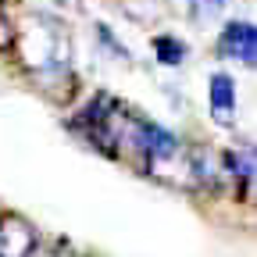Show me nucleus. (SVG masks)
<instances>
[{"label":"nucleus","mask_w":257,"mask_h":257,"mask_svg":"<svg viewBox=\"0 0 257 257\" xmlns=\"http://www.w3.org/2000/svg\"><path fill=\"white\" fill-rule=\"evenodd\" d=\"M211 111L225 125L236 118V89H232V79L229 75H214L211 79Z\"/></svg>","instance_id":"6"},{"label":"nucleus","mask_w":257,"mask_h":257,"mask_svg":"<svg viewBox=\"0 0 257 257\" xmlns=\"http://www.w3.org/2000/svg\"><path fill=\"white\" fill-rule=\"evenodd\" d=\"M154 128H157L154 121H147L140 111H133L114 96H96L82 114L72 118V133H79L93 150H100L111 161H121L136 172H143Z\"/></svg>","instance_id":"1"},{"label":"nucleus","mask_w":257,"mask_h":257,"mask_svg":"<svg viewBox=\"0 0 257 257\" xmlns=\"http://www.w3.org/2000/svg\"><path fill=\"white\" fill-rule=\"evenodd\" d=\"M75 257H86V253H75Z\"/></svg>","instance_id":"7"},{"label":"nucleus","mask_w":257,"mask_h":257,"mask_svg":"<svg viewBox=\"0 0 257 257\" xmlns=\"http://www.w3.org/2000/svg\"><path fill=\"white\" fill-rule=\"evenodd\" d=\"M43 243L36 221L18 211H0V257H32Z\"/></svg>","instance_id":"4"},{"label":"nucleus","mask_w":257,"mask_h":257,"mask_svg":"<svg viewBox=\"0 0 257 257\" xmlns=\"http://www.w3.org/2000/svg\"><path fill=\"white\" fill-rule=\"evenodd\" d=\"M218 54L225 61H239V64H253L257 54V36L250 22H229L225 32L218 36Z\"/></svg>","instance_id":"5"},{"label":"nucleus","mask_w":257,"mask_h":257,"mask_svg":"<svg viewBox=\"0 0 257 257\" xmlns=\"http://www.w3.org/2000/svg\"><path fill=\"white\" fill-rule=\"evenodd\" d=\"M4 57L25 79H40L57 68H72V36L61 15L43 11H22L11 18V36Z\"/></svg>","instance_id":"2"},{"label":"nucleus","mask_w":257,"mask_h":257,"mask_svg":"<svg viewBox=\"0 0 257 257\" xmlns=\"http://www.w3.org/2000/svg\"><path fill=\"white\" fill-rule=\"evenodd\" d=\"M150 182L168 186L179 193H204L207 189V175H204V150L189 147L179 136L165 133V128H154V140L143 161V172Z\"/></svg>","instance_id":"3"}]
</instances>
